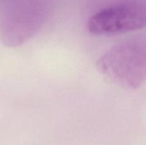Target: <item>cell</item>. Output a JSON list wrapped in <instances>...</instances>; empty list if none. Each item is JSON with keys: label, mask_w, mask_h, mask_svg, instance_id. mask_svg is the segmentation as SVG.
I'll return each mask as SVG.
<instances>
[{"label": "cell", "mask_w": 146, "mask_h": 145, "mask_svg": "<svg viewBox=\"0 0 146 145\" xmlns=\"http://www.w3.org/2000/svg\"><path fill=\"white\" fill-rule=\"evenodd\" d=\"M96 66L113 84L124 89H138L146 80V39H132L113 46Z\"/></svg>", "instance_id": "1"}, {"label": "cell", "mask_w": 146, "mask_h": 145, "mask_svg": "<svg viewBox=\"0 0 146 145\" xmlns=\"http://www.w3.org/2000/svg\"><path fill=\"white\" fill-rule=\"evenodd\" d=\"M146 27V0H126L106 7L87 23L88 31L98 36H114Z\"/></svg>", "instance_id": "2"}]
</instances>
